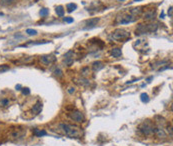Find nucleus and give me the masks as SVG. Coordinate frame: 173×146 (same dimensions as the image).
I'll return each instance as SVG.
<instances>
[{"instance_id": "f257e3e1", "label": "nucleus", "mask_w": 173, "mask_h": 146, "mask_svg": "<svg viewBox=\"0 0 173 146\" xmlns=\"http://www.w3.org/2000/svg\"><path fill=\"white\" fill-rule=\"evenodd\" d=\"M60 128L62 129L64 133L70 138H80L82 135V132L80 130V128L77 127V126H74L71 124H60L59 125Z\"/></svg>"}, {"instance_id": "bb28decb", "label": "nucleus", "mask_w": 173, "mask_h": 146, "mask_svg": "<svg viewBox=\"0 0 173 146\" xmlns=\"http://www.w3.org/2000/svg\"><path fill=\"white\" fill-rule=\"evenodd\" d=\"M168 14H169L170 17H172V7H170V8L168 9Z\"/></svg>"}, {"instance_id": "423d86ee", "label": "nucleus", "mask_w": 173, "mask_h": 146, "mask_svg": "<svg viewBox=\"0 0 173 146\" xmlns=\"http://www.w3.org/2000/svg\"><path fill=\"white\" fill-rule=\"evenodd\" d=\"M55 60H56V57L54 55H43L40 58L41 63H43L44 65H50L51 63L55 62Z\"/></svg>"}, {"instance_id": "1a4fd4ad", "label": "nucleus", "mask_w": 173, "mask_h": 146, "mask_svg": "<svg viewBox=\"0 0 173 146\" xmlns=\"http://www.w3.org/2000/svg\"><path fill=\"white\" fill-rule=\"evenodd\" d=\"M98 21H99V18H91V19H89V20L86 22V26L84 27V29H90V28L95 27V26L97 25Z\"/></svg>"}, {"instance_id": "f8f14e48", "label": "nucleus", "mask_w": 173, "mask_h": 146, "mask_svg": "<svg viewBox=\"0 0 173 146\" xmlns=\"http://www.w3.org/2000/svg\"><path fill=\"white\" fill-rule=\"evenodd\" d=\"M103 67H104V64L102 61H95V62L92 63V69L94 71H99Z\"/></svg>"}, {"instance_id": "412c9836", "label": "nucleus", "mask_w": 173, "mask_h": 146, "mask_svg": "<svg viewBox=\"0 0 173 146\" xmlns=\"http://www.w3.org/2000/svg\"><path fill=\"white\" fill-rule=\"evenodd\" d=\"M54 75H55V76H57V77H60V76H62V71H61V69H59V68L55 69V70H54Z\"/></svg>"}, {"instance_id": "6e6552de", "label": "nucleus", "mask_w": 173, "mask_h": 146, "mask_svg": "<svg viewBox=\"0 0 173 146\" xmlns=\"http://www.w3.org/2000/svg\"><path fill=\"white\" fill-rule=\"evenodd\" d=\"M65 59H64V63L67 66H71L73 63V51H68L66 54L64 55Z\"/></svg>"}, {"instance_id": "20e7f679", "label": "nucleus", "mask_w": 173, "mask_h": 146, "mask_svg": "<svg viewBox=\"0 0 173 146\" xmlns=\"http://www.w3.org/2000/svg\"><path fill=\"white\" fill-rule=\"evenodd\" d=\"M137 17L133 16L131 13L130 14H123L121 16H118L116 21L119 24H127V23H131V22H134L136 20Z\"/></svg>"}, {"instance_id": "aec40b11", "label": "nucleus", "mask_w": 173, "mask_h": 146, "mask_svg": "<svg viewBox=\"0 0 173 146\" xmlns=\"http://www.w3.org/2000/svg\"><path fill=\"white\" fill-rule=\"evenodd\" d=\"M26 33H27L28 35H30V36H33V35H37V31L36 30H34V29H27L26 30Z\"/></svg>"}, {"instance_id": "b1692460", "label": "nucleus", "mask_w": 173, "mask_h": 146, "mask_svg": "<svg viewBox=\"0 0 173 146\" xmlns=\"http://www.w3.org/2000/svg\"><path fill=\"white\" fill-rule=\"evenodd\" d=\"M89 73V68L88 67H85V68H83L82 69V75H86V74H88Z\"/></svg>"}, {"instance_id": "5701e85b", "label": "nucleus", "mask_w": 173, "mask_h": 146, "mask_svg": "<svg viewBox=\"0 0 173 146\" xmlns=\"http://www.w3.org/2000/svg\"><path fill=\"white\" fill-rule=\"evenodd\" d=\"M0 105H2V106H8L9 105V101L7 100V99H2V100L0 101Z\"/></svg>"}, {"instance_id": "393cba45", "label": "nucleus", "mask_w": 173, "mask_h": 146, "mask_svg": "<svg viewBox=\"0 0 173 146\" xmlns=\"http://www.w3.org/2000/svg\"><path fill=\"white\" fill-rule=\"evenodd\" d=\"M22 93H23L24 95H29V94H30L29 88H23V89H22Z\"/></svg>"}, {"instance_id": "2eb2a0df", "label": "nucleus", "mask_w": 173, "mask_h": 146, "mask_svg": "<svg viewBox=\"0 0 173 146\" xmlns=\"http://www.w3.org/2000/svg\"><path fill=\"white\" fill-rule=\"evenodd\" d=\"M16 2V0H0V4L2 6H10L12 4H14Z\"/></svg>"}, {"instance_id": "9d476101", "label": "nucleus", "mask_w": 173, "mask_h": 146, "mask_svg": "<svg viewBox=\"0 0 173 146\" xmlns=\"http://www.w3.org/2000/svg\"><path fill=\"white\" fill-rule=\"evenodd\" d=\"M155 15H156L155 10H149V11H146L145 13H144L143 18L145 19V20H151V19L154 18Z\"/></svg>"}, {"instance_id": "6ab92c4d", "label": "nucleus", "mask_w": 173, "mask_h": 146, "mask_svg": "<svg viewBox=\"0 0 173 146\" xmlns=\"http://www.w3.org/2000/svg\"><path fill=\"white\" fill-rule=\"evenodd\" d=\"M10 68L8 65H6V64H3V65H0V73H3V72H6V71H8Z\"/></svg>"}, {"instance_id": "4be33fe9", "label": "nucleus", "mask_w": 173, "mask_h": 146, "mask_svg": "<svg viewBox=\"0 0 173 146\" xmlns=\"http://www.w3.org/2000/svg\"><path fill=\"white\" fill-rule=\"evenodd\" d=\"M48 12H49V11H48L47 8H43V9L40 10V15H41V16H46V15L48 14Z\"/></svg>"}, {"instance_id": "a211bd4d", "label": "nucleus", "mask_w": 173, "mask_h": 146, "mask_svg": "<svg viewBox=\"0 0 173 146\" xmlns=\"http://www.w3.org/2000/svg\"><path fill=\"white\" fill-rule=\"evenodd\" d=\"M140 99H141V101H142L143 103H148V102H149V96H148V94H146V93H142V94L140 95Z\"/></svg>"}, {"instance_id": "f03ea898", "label": "nucleus", "mask_w": 173, "mask_h": 146, "mask_svg": "<svg viewBox=\"0 0 173 146\" xmlns=\"http://www.w3.org/2000/svg\"><path fill=\"white\" fill-rule=\"evenodd\" d=\"M111 38L115 41H123V40H126L128 38H130V32L125 30V29L118 28V29H115L112 32Z\"/></svg>"}, {"instance_id": "c756f323", "label": "nucleus", "mask_w": 173, "mask_h": 146, "mask_svg": "<svg viewBox=\"0 0 173 146\" xmlns=\"http://www.w3.org/2000/svg\"><path fill=\"white\" fill-rule=\"evenodd\" d=\"M119 1H124V0H119Z\"/></svg>"}, {"instance_id": "c85d7f7f", "label": "nucleus", "mask_w": 173, "mask_h": 146, "mask_svg": "<svg viewBox=\"0 0 173 146\" xmlns=\"http://www.w3.org/2000/svg\"><path fill=\"white\" fill-rule=\"evenodd\" d=\"M138 1H141V0H134V2H138Z\"/></svg>"}, {"instance_id": "cd10ccee", "label": "nucleus", "mask_w": 173, "mask_h": 146, "mask_svg": "<svg viewBox=\"0 0 173 146\" xmlns=\"http://www.w3.org/2000/svg\"><path fill=\"white\" fill-rule=\"evenodd\" d=\"M74 91H75V88H73V87H70V88H69V90H68V92H69L70 94H72Z\"/></svg>"}, {"instance_id": "a878e982", "label": "nucleus", "mask_w": 173, "mask_h": 146, "mask_svg": "<svg viewBox=\"0 0 173 146\" xmlns=\"http://www.w3.org/2000/svg\"><path fill=\"white\" fill-rule=\"evenodd\" d=\"M64 21H65V22H67V23H72L73 18L72 17H65V18H64Z\"/></svg>"}, {"instance_id": "9b49d317", "label": "nucleus", "mask_w": 173, "mask_h": 146, "mask_svg": "<svg viewBox=\"0 0 173 146\" xmlns=\"http://www.w3.org/2000/svg\"><path fill=\"white\" fill-rule=\"evenodd\" d=\"M41 110H42V103L40 101H37L36 103H35V105L33 106V108H32V113L39 114L41 112Z\"/></svg>"}, {"instance_id": "0eeeda50", "label": "nucleus", "mask_w": 173, "mask_h": 146, "mask_svg": "<svg viewBox=\"0 0 173 146\" xmlns=\"http://www.w3.org/2000/svg\"><path fill=\"white\" fill-rule=\"evenodd\" d=\"M153 133L156 134V136L159 137V138H165V137H166V132L164 131L163 127L160 126V125L154 127V132H153Z\"/></svg>"}, {"instance_id": "4468645a", "label": "nucleus", "mask_w": 173, "mask_h": 146, "mask_svg": "<svg viewBox=\"0 0 173 146\" xmlns=\"http://www.w3.org/2000/svg\"><path fill=\"white\" fill-rule=\"evenodd\" d=\"M111 55L113 56V57H115V58H119L121 55H122V51H121V49L120 48H113L112 50H111Z\"/></svg>"}, {"instance_id": "7ed1b4c3", "label": "nucleus", "mask_w": 173, "mask_h": 146, "mask_svg": "<svg viewBox=\"0 0 173 146\" xmlns=\"http://www.w3.org/2000/svg\"><path fill=\"white\" fill-rule=\"evenodd\" d=\"M154 125L152 124V122H150L149 120L144 121L140 126H139V130L142 134L144 135H150L154 132Z\"/></svg>"}, {"instance_id": "39448f33", "label": "nucleus", "mask_w": 173, "mask_h": 146, "mask_svg": "<svg viewBox=\"0 0 173 146\" xmlns=\"http://www.w3.org/2000/svg\"><path fill=\"white\" fill-rule=\"evenodd\" d=\"M69 116H70V118L72 119L73 121L78 122V123H81V122H83V121L85 120L84 114H83L82 112H80V111H78V110H75V111L70 112Z\"/></svg>"}, {"instance_id": "ddd939ff", "label": "nucleus", "mask_w": 173, "mask_h": 146, "mask_svg": "<svg viewBox=\"0 0 173 146\" xmlns=\"http://www.w3.org/2000/svg\"><path fill=\"white\" fill-rule=\"evenodd\" d=\"M33 134L36 137H42V136L47 135V132H46L45 130H41V129L35 128V129H33Z\"/></svg>"}, {"instance_id": "dca6fc26", "label": "nucleus", "mask_w": 173, "mask_h": 146, "mask_svg": "<svg viewBox=\"0 0 173 146\" xmlns=\"http://www.w3.org/2000/svg\"><path fill=\"white\" fill-rule=\"evenodd\" d=\"M55 12H56V14H57L58 16L62 17V16H63V15H64V9H63V7H62L61 5L57 6V7L55 8Z\"/></svg>"}, {"instance_id": "f3484780", "label": "nucleus", "mask_w": 173, "mask_h": 146, "mask_svg": "<svg viewBox=\"0 0 173 146\" xmlns=\"http://www.w3.org/2000/svg\"><path fill=\"white\" fill-rule=\"evenodd\" d=\"M76 8H77V5L74 4V3H68V4L66 5V9H67V11H68L69 13L72 12V11H74Z\"/></svg>"}]
</instances>
